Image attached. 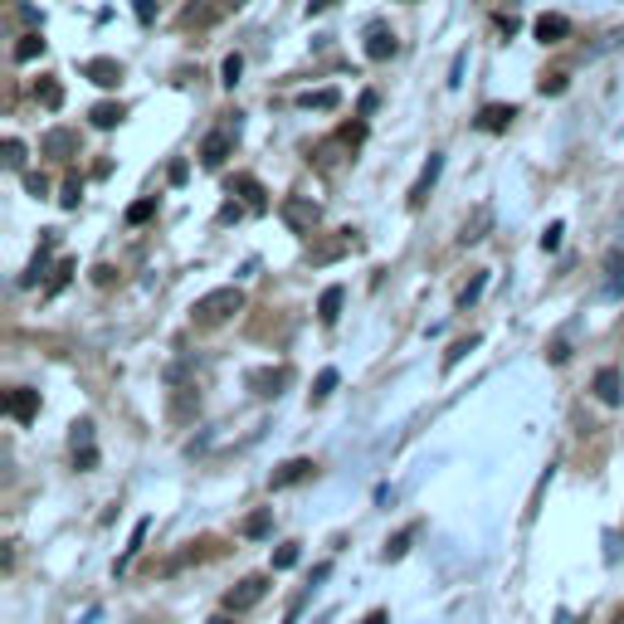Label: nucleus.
Segmentation results:
<instances>
[{"instance_id":"obj_1","label":"nucleus","mask_w":624,"mask_h":624,"mask_svg":"<svg viewBox=\"0 0 624 624\" xmlns=\"http://www.w3.org/2000/svg\"><path fill=\"white\" fill-rule=\"evenodd\" d=\"M244 308V293L240 288H215V293H206V298H196V308H190V322L196 327H225L234 313Z\"/></svg>"},{"instance_id":"obj_2","label":"nucleus","mask_w":624,"mask_h":624,"mask_svg":"<svg viewBox=\"0 0 624 624\" xmlns=\"http://www.w3.org/2000/svg\"><path fill=\"white\" fill-rule=\"evenodd\" d=\"M278 210H283V220H288V230H293V234H313V225L322 220L317 200H308V196H288Z\"/></svg>"},{"instance_id":"obj_3","label":"nucleus","mask_w":624,"mask_h":624,"mask_svg":"<svg viewBox=\"0 0 624 624\" xmlns=\"http://www.w3.org/2000/svg\"><path fill=\"white\" fill-rule=\"evenodd\" d=\"M288 381H293L288 366H259V371H249V391H254L259 401H278Z\"/></svg>"},{"instance_id":"obj_4","label":"nucleus","mask_w":624,"mask_h":624,"mask_svg":"<svg viewBox=\"0 0 624 624\" xmlns=\"http://www.w3.org/2000/svg\"><path fill=\"white\" fill-rule=\"evenodd\" d=\"M264 595H269V576H244V581L234 585L230 595H225V610H234V615H240V610H254Z\"/></svg>"},{"instance_id":"obj_5","label":"nucleus","mask_w":624,"mask_h":624,"mask_svg":"<svg viewBox=\"0 0 624 624\" xmlns=\"http://www.w3.org/2000/svg\"><path fill=\"white\" fill-rule=\"evenodd\" d=\"M74 469H98V449H94V425L88 419H78L74 425Z\"/></svg>"},{"instance_id":"obj_6","label":"nucleus","mask_w":624,"mask_h":624,"mask_svg":"<svg viewBox=\"0 0 624 624\" xmlns=\"http://www.w3.org/2000/svg\"><path fill=\"white\" fill-rule=\"evenodd\" d=\"M439 172H445V156L439 152H429V162H425V172H419V180H415V190H410V210H419L429 200V190H435V180H439Z\"/></svg>"},{"instance_id":"obj_7","label":"nucleus","mask_w":624,"mask_h":624,"mask_svg":"<svg viewBox=\"0 0 624 624\" xmlns=\"http://www.w3.org/2000/svg\"><path fill=\"white\" fill-rule=\"evenodd\" d=\"M6 410L20 419V425H30V419L40 415V391H25V385H20V391H10L6 395Z\"/></svg>"},{"instance_id":"obj_8","label":"nucleus","mask_w":624,"mask_h":624,"mask_svg":"<svg viewBox=\"0 0 624 624\" xmlns=\"http://www.w3.org/2000/svg\"><path fill=\"white\" fill-rule=\"evenodd\" d=\"M225 156H230V132H210L206 142H200V166H210V172H220Z\"/></svg>"},{"instance_id":"obj_9","label":"nucleus","mask_w":624,"mask_h":624,"mask_svg":"<svg viewBox=\"0 0 624 624\" xmlns=\"http://www.w3.org/2000/svg\"><path fill=\"white\" fill-rule=\"evenodd\" d=\"M84 78H94L98 88H118L122 84V64L118 59H88L84 64Z\"/></svg>"},{"instance_id":"obj_10","label":"nucleus","mask_w":624,"mask_h":624,"mask_svg":"<svg viewBox=\"0 0 624 624\" xmlns=\"http://www.w3.org/2000/svg\"><path fill=\"white\" fill-rule=\"evenodd\" d=\"M620 385H624V381H620V371H615V366H600V371H595V395H600L605 405H620V401H624Z\"/></svg>"},{"instance_id":"obj_11","label":"nucleus","mask_w":624,"mask_h":624,"mask_svg":"<svg viewBox=\"0 0 624 624\" xmlns=\"http://www.w3.org/2000/svg\"><path fill=\"white\" fill-rule=\"evenodd\" d=\"M517 118V108L513 103H488L483 112H479V128L483 132H507V122Z\"/></svg>"},{"instance_id":"obj_12","label":"nucleus","mask_w":624,"mask_h":624,"mask_svg":"<svg viewBox=\"0 0 624 624\" xmlns=\"http://www.w3.org/2000/svg\"><path fill=\"white\" fill-rule=\"evenodd\" d=\"M395 50H401V40H395L385 25H371V35H366V54H371V59H391Z\"/></svg>"},{"instance_id":"obj_13","label":"nucleus","mask_w":624,"mask_h":624,"mask_svg":"<svg viewBox=\"0 0 624 624\" xmlns=\"http://www.w3.org/2000/svg\"><path fill=\"white\" fill-rule=\"evenodd\" d=\"M566 35H571V20H566V15H541L537 20V40L541 44H561Z\"/></svg>"},{"instance_id":"obj_14","label":"nucleus","mask_w":624,"mask_h":624,"mask_svg":"<svg viewBox=\"0 0 624 624\" xmlns=\"http://www.w3.org/2000/svg\"><path fill=\"white\" fill-rule=\"evenodd\" d=\"M303 479H313V459H288L274 473V488H293V483H303Z\"/></svg>"},{"instance_id":"obj_15","label":"nucleus","mask_w":624,"mask_h":624,"mask_svg":"<svg viewBox=\"0 0 624 624\" xmlns=\"http://www.w3.org/2000/svg\"><path fill=\"white\" fill-rule=\"evenodd\" d=\"M40 152H44V156H74V152H78V138H74V132H64V128H54L50 138L40 142Z\"/></svg>"},{"instance_id":"obj_16","label":"nucleus","mask_w":624,"mask_h":624,"mask_svg":"<svg viewBox=\"0 0 624 624\" xmlns=\"http://www.w3.org/2000/svg\"><path fill=\"white\" fill-rule=\"evenodd\" d=\"M342 303H347V293H342V288H327L322 298H317V317H322V322L332 327L337 317H342Z\"/></svg>"},{"instance_id":"obj_17","label":"nucleus","mask_w":624,"mask_h":624,"mask_svg":"<svg viewBox=\"0 0 624 624\" xmlns=\"http://www.w3.org/2000/svg\"><path fill=\"white\" fill-rule=\"evenodd\" d=\"M88 118H94V128L108 132V128H118V122L128 118V108H122V103H98L94 112H88Z\"/></svg>"},{"instance_id":"obj_18","label":"nucleus","mask_w":624,"mask_h":624,"mask_svg":"<svg viewBox=\"0 0 624 624\" xmlns=\"http://www.w3.org/2000/svg\"><path fill=\"white\" fill-rule=\"evenodd\" d=\"M35 98H40V103L50 108V112L59 108V103H64V88H59V78H40V84H35Z\"/></svg>"},{"instance_id":"obj_19","label":"nucleus","mask_w":624,"mask_h":624,"mask_svg":"<svg viewBox=\"0 0 624 624\" xmlns=\"http://www.w3.org/2000/svg\"><path fill=\"white\" fill-rule=\"evenodd\" d=\"M298 103H303V108H317V112H332L337 103H342V98H337V88H317V94H303Z\"/></svg>"},{"instance_id":"obj_20","label":"nucleus","mask_w":624,"mask_h":624,"mask_svg":"<svg viewBox=\"0 0 624 624\" xmlns=\"http://www.w3.org/2000/svg\"><path fill=\"white\" fill-rule=\"evenodd\" d=\"M0 162H6L10 172H20V166H25V142H20V138H6V142H0Z\"/></svg>"},{"instance_id":"obj_21","label":"nucleus","mask_w":624,"mask_h":624,"mask_svg":"<svg viewBox=\"0 0 624 624\" xmlns=\"http://www.w3.org/2000/svg\"><path fill=\"white\" fill-rule=\"evenodd\" d=\"M234 190H240V196H244L254 210H264V186H259L254 176H234Z\"/></svg>"},{"instance_id":"obj_22","label":"nucleus","mask_w":624,"mask_h":624,"mask_svg":"<svg viewBox=\"0 0 624 624\" xmlns=\"http://www.w3.org/2000/svg\"><path fill=\"white\" fill-rule=\"evenodd\" d=\"M40 54H44V40L35 35V30H30V35H20V44H15V59H20V64L40 59Z\"/></svg>"},{"instance_id":"obj_23","label":"nucleus","mask_w":624,"mask_h":624,"mask_svg":"<svg viewBox=\"0 0 624 624\" xmlns=\"http://www.w3.org/2000/svg\"><path fill=\"white\" fill-rule=\"evenodd\" d=\"M488 220H493V215H488V210H479V215H473V220L463 225L459 244H479V240H483V230H488Z\"/></svg>"},{"instance_id":"obj_24","label":"nucleus","mask_w":624,"mask_h":624,"mask_svg":"<svg viewBox=\"0 0 624 624\" xmlns=\"http://www.w3.org/2000/svg\"><path fill=\"white\" fill-rule=\"evenodd\" d=\"M269 527H274V513H269V507H264V513H254V517H244V537H264V532Z\"/></svg>"},{"instance_id":"obj_25","label":"nucleus","mask_w":624,"mask_h":624,"mask_svg":"<svg viewBox=\"0 0 624 624\" xmlns=\"http://www.w3.org/2000/svg\"><path fill=\"white\" fill-rule=\"evenodd\" d=\"M483 288H488V274H473V278H469V288L459 293V308H473V303L483 298Z\"/></svg>"},{"instance_id":"obj_26","label":"nucleus","mask_w":624,"mask_h":624,"mask_svg":"<svg viewBox=\"0 0 624 624\" xmlns=\"http://www.w3.org/2000/svg\"><path fill=\"white\" fill-rule=\"evenodd\" d=\"M605 293H610V298H620V293H624V259L620 254H610V283H605Z\"/></svg>"},{"instance_id":"obj_27","label":"nucleus","mask_w":624,"mask_h":624,"mask_svg":"<svg viewBox=\"0 0 624 624\" xmlns=\"http://www.w3.org/2000/svg\"><path fill=\"white\" fill-rule=\"evenodd\" d=\"M337 381H342V376H337V371H332V366H327V371H322V376H317V381H313V401H327V395H332V391H337Z\"/></svg>"},{"instance_id":"obj_28","label":"nucleus","mask_w":624,"mask_h":624,"mask_svg":"<svg viewBox=\"0 0 624 624\" xmlns=\"http://www.w3.org/2000/svg\"><path fill=\"white\" fill-rule=\"evenodd\" d=\"M156 215V196H146V200H138V206L128 210V225H146Z\"/></svg>"},{"instance_id":"obj_29","label":"nucleus","mask_w":624,"mask_h":624,"mask_svg":"<svg viewBox=\"0 0 624 624\" xmlns=\"http://www.w3.org/2000/svg\"><path fill=\"white\" fill-rule=\"evenodd\" d=\"M473 347H479V337H463V342H453V347H449V357H445V366H459V361L469 357Z\"/></svg>"},{"instance_id":"obj_30","label":"nucleus","mask_w":624,"mask_h":624,"mask_svg":"<svg viewBox=\"0 0 624 624\" xmlns=\"http://www.w3.org/2000/svg\"><path fill=\"white\" fill-rule=\"evenodd\" d=\"M220 74H225V84L234 88V84H240V74H244V59H240V54H230V59H225V69H220Z\"/></svg>"},{"instance_id":"obj_31","label":"nucleus","mask_w":624,"mask_h":624,"mask_svg":"<svg viewBox=\"0 0 624 624\" xmlns=\"http://www.w3.org/2000/svg\"><path fill=\"white\" fill-rule=\"evenodd\" d=\"M288 566H298V547H278L274 551V571H288Z\"/></svg>"},{"instance_id":"obj_32","label":"nucleus","mask_w":624,"mask_h":624,"mask_svg":"<svg viewBox=\"0 0 624 624\" xmlns=\"http://www.w3.org/2000/svg\"><path fill=\"white\" fill-rule=\"evenodd\" d=\"M78 196H84V186H78V180H69V186H64V196H59V206H64V210H78Z\"/></svg>"},{"instance_id":"obj_33","label":"nucleus","mask_w":624,"mask_h":624,"mask_svg":"<svg viewBox=\"0 0 624 624\" xmlns=\"http://www.w3.org/2000/svg\"><path fill=\"white\" fill-rule=\"evenodd\" d=\"M561 225H547V234H541V249H547V254H551V249H561Z\"/></svg>"},{"instance_id":"obj_34","label":"nucleus","mask_w":624,"mask_h":624,"mask_svg":"<svg viewBox=\"0 0 624 624\" xmlns=\"http://www.w3.org/2000/svg\"><path fill=\"white\" fill-rule=\"evenodd\" d=\"M541 94H566V74H547V78H541Z\"/></svg>"},{"instance_id":"obj_35","label":"nucleus","mask_w":624,"mask_h":624,"mask_svg":"<svg viewBox=\"0 0 624 624\" xmlns=\"http://www.w3.org/2000/svg\"><path fill=\"white\" fill-rule=\"evenodd\" d=\"M405 547H410V537H395L391 547H385V561H395V556H405Z\"/></svg>"},{"instance_id":"obj_36","label":"nucleus","mask_w":624,"mask_h":624,"mask_svg":"<svg viewBox=\"0 0 624 624\" xmlns=\"http://www.w3.org/2000/svg\"><path fill=\"white\" fill-rule=\"evenodd\" d=\"M25 190H30V196H44V190H50V180H44V176H25Z\"/></svg>"},{"instance_id":"obj_37","label":"nucleus","mask_w":624,"mask_h":624,"mask_svg":"<svg viewBox=\"0 0 624 624\" xmlns=\"http://www.w3.org/2000/svg\"><path fill=\"white\" fill-rule=\"evenodd\" d=\"M69 274H74V264H59V274H54V283H50V293H59L64 283H69Z\"/></svg>"},{"instance_id":"obj_38","label":"nucleus","mask_w":624,"mask_h":624,"mask_svg":"<svg viewBox=\"0 0 624 624\" xmlns=\"http://www.w3.org/2000/svg\"><path fill=\"white\" fill-rule=\"evenodd\" d=\"M361 138H366V128H361V122H357V128H342V142H361Z\"/></svg>"},{"instance_id":"obj_39","label":"nucleus","mask_w":624,"mask_h":624,"mask_svg":"<svg viewBox=\"0 0 624 624\" xmlns=\"http://www.w3.org/2000/svg\"><path fill=\"white\" fill-rule=\"evenodd\" d=\"M337 0H308V15H322V10H332Z\"/></svg>"},{"instance_id":"obj_40","label":"nucleus","mask_w":624,"mask_h":624,"mask_svg":"<svg viewBox=\"0 0 624 624\" xmlns=\"http://www.w3.org/2000/svg\"><path fill=\"white\" fill-rule=\"evenodd\" d=\"M366 624H391V620H385V610H376V615H366Z\"/></svg>"},{"instance_id":"obj_41","label":"nucleus","mask_w":624,"mask_h":624,"mask_svg":"<svg viewBox=\"0 0 624 624\" xmlns=\"http://www.w3.org/2000/svg\"><path fill=\"white\" fill-rule=\"evenodd\" d=\"M210 624H234V620H230V615H215V620H210Z\"/></svg>"}]
</instances>
